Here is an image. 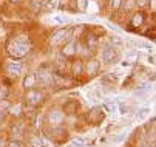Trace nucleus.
I'll use <instances>...</instances> for the list:
<instances>
[{
    "mask_svg": "<svg viewBox=\"0 0 156 147\" xmlns=\"http://www.w3.org/2000/svg\"><path fill=\"white\" fill-rule=\"evenodd\" d=\"M20 110H22V106H20V104H17L16 107L11 109V113H12L14 116H19V115H20Z\"/></svg>",
    "mask_w": 156,
    "mask_h": 147,
    "instance_id": "18",
    "label": "nucleus"
},
{
    "mask_svg": "<svg viewBox=\"0 0 156 147\" xmlns=\"http://www.w3.org/2000/svg\"><path fill=\"white\" fill-rule=\"evenodd\" d=\"M42 98H43V95L39 93L37 90H31V91L27 93V101L31 104V106H37L39 102H42Z\"/></svg>",
    "mask_w": 156,
    "mask_h": 147,
    "instance_id": "7",
    "label": "nucleus"
},
{
    "mask_svg": "<svg viewBox=\"0 0 156 147\" xmlns=\"http://www.w3.org/2000/svg\"><path fill=\"white\" fill-rule=\"evenodd\" d=\"M36 74H28L27 77H25V81H23V85L27 87V88H33L34 85H36Z\"/></svg>",
    "mask_w": 156,
    "mask_h": 147,
    "instance_id": "10",
    "label": "nucleus"
},
{
    "mask_svg": "<svg viewBox=\"0 0 156 147\" xmlns=\"http://www.w3.org/2000/svg\"><path fill=\"white\" fill-rule=\"evenodd\" d=\"M83 144H85V139L83 138H77V139H74L71 142V147H83Z\"/></svg>",
    "mask_w": 156,
    "mask_h": 147,
    "instance_id": "16",
    "label": "nucleus"
},
{
    "mask_svg": "<svg viewBox=\"0 0 156 147\" xmlns=\"http://www.w3.org/2000/svg\"><path fill=\"white\" fill-rule=\"evenodd\" d=\"M136 5V0H128V2H127V5H125V8L127 9H131L133 6H135Z\"/></svg>",
    "mask_w": 156,
    "mask_h": 147,
    "instance_id": "22",
    "label": "nucleus"
},
{
    "mask_svg": "<svg viewBox=\"0 0 156 147\" xmlns=\"http://www.w3.org/2000/svg\"><path fill=\"white\" fill-rule=\"evenodd\" d=\"M148 62H150V64H153V62H154V57L151 56V57H148Z\"/></svg>",
    "mask_w": 156,
    "mask_h": 147,
    "instance_id": "26",
    "label": "nucleus"
},
{
    "mask_svg": "<svg viewBox=\"0 0 156 147\" xmlns=\"http://www.w3.org/2000/svg\"><path fill=\"white\" fill-rule=\"evenodd\" d=\"M8 147H20V144H19V142H9Z\"/></svg>",
    "mask_w": 156,
    "mask_h": 147,
    "instance_id": "25",
    "label": "nucleus"
},
{
    "mask_svg": "<svg viewBox=\"0 0 156 147\" xmlns=\"http://www.w3.org/2000/svg\"><path fill=\"white\" fill-rule=\"evenodd\" d=\"M142 23H144V16H142V13H136L135 16H133V19H131V25L139 27V25H142Z\"/></svg>",
    "mask_w": 156,
    "mask_h": 147,
    "instance_id": "11",
    "label": "nucleus"
},
{
    "mask_svg": "<svg viewBox=\"0 0 156 147\" xmlns=\"http://www.w3.org/2000/svg\"><path fill=\"white\" fill-rule=\"evenodd\" d=\"M148 112H150L148 109H142V110H141V113H139V116H144V115H147Z\"/></svg>",
    "mask_w": 156,
    "mask_h": 147,
    "instance_id": "24",
    "label": "nucleus"
},
{
    "mask_svg": "<svg viewBox=\"0 0 156 147\" xmlns=\"http://www.w3.org/2000/svg\"><path fill=\"white\" fill-rule=\"evenodd\" d=\"M99 62L98 60H90L88 62V65H87V73L88 74H94L96 71H98V68H99Z\"/></svg>",
    "mask_w": 156,
    "mask_h": 147,
    "instance_id": "9",
    "label": "nucleus"
},
{
    "mask_svg": "<svg viewBox=\"0 0 156 147\" xmlns=\"http://www.w3.org/2000/svg\"><path fill=\"white\" fill-rule=\"evenodd\" d=\"M70 34H71V31L70 30H60V31H57L51 39H50V45H59V44H62V42H65V40H68L70 39Z\"/></svg>",
    "mask_w": 156,
    "mask_h": 147,
    "instance_id": "3",
    "label": "nucleus"
},
{
    "mask_svg": "<svg viewBox=\"0 0 156 147\" xmlns=\"http://www.w3.org/2000/svg\"><path fill=\"white\" fill-rule=\"evenodd\" d=\"M104 109H105V110H108L110 113H115V112H116V106H110V104H105Z\"/></svg>",
    "mask_w": 156,
    "mask_h": 147,
    "instance_id": "21",
    "label": "nucleus"
},
{
    "mask_svg": "<svg viewBox=\"0 0 156 147\" xmlns=\"http://www.w3.org/2000/svg\"><path fill=\"white\" fill-rule=\"evenodd\" d=\"M14 40H19V42H27V44H30V40H28V36L25 34H22V36H17Z\"/></svg>",
    "mask_w": 156,
    "mask_h": 147,
    "instance_id": "20",
    "label": "nucleus"
},
{
    "mask_svg": "<svg viewBox=\"0 0 156 147\" xmlns=\"http://www.w3.org/2000/svg\"><path fill=\"white\" fill-rule=\"evenodd\" d=\"M82 71H83V64H82V60H76L74 64H73V74L79 76V74H82Z\"/></svg>",
    "mask_w": 156,
    "mask_h": 147,
    "instance_id": "12",
    "label": "nucleus"
},
{
    "mask_svg": "<svg viewBox=\"0 0 156 147\" xmlns=\"http://www.w3.org/2000/svg\"><path fill=\"white\" fill-rule=\"evenodd\" d=\"M42 125V116H37L36 118V127H40Z\"/></svg>",
    "mask_w": 156,
    "mask_h": 147,
    "instance_id": "23",
    "label": "nucleus"
},
{
    "mask_svg": "<svg viewBox=\"0 0 156 147\" xmlns=\"http://www.w3.org/2000/svg\"><path fill=\"white\" fill-rule=\"evenodd\" d=\"M87 6H88V0H77V9L80 13H83L87 9Z\"/></svg>",
    "mask_w": 156,
    "mask_h": 147,
    "instance_id": "15",
    "label": "nucleus"
},
{
    "mask_svg": "<svg viewBox=\"0 0 156 147\" xmlns=\"http://www.w3.org/2000/svg\"><path fill=\"white\" fill-rule=\"evenodd\" d=\"M8 53L11 57L14 59H20L30 53V44L27 42H19V40H12L11 45L8 47Z\"/></svg>",
    "mask_w": 156,
    "mask_h": 147,
    "instance_id": "1",
    "label": "nucleus"
},
{
    "mask_svg": "<svg viewBox=\"0 0 156 147\" xmlns=\"http://www.w3.org/2000/svg\"><path fill=\"white\" fill-rule=\"evenodd\" d=\"M9 2H11V3H14V5H16V3H19V0H9Z\"/></svg>",
    "mask_w": 156,
    "mask_h": 147,
    "instance_id": "28",
    "label": "nucleus"
},
{
    "mask_svg": "<svg viewBox=\"0 0 156 147\" xmlns=\"http://www.w3.org/2000/svg\"><path fill=\"white\" fill-rule=\"evenodd\" d=\"M22 70H23V64H22V62H19V60L9 62V64L6 65L8 74H11V76H14V77H17L19 74H22Z\"/></svg>",
    "mask_w": 156,
    "mask_h": 147,
    "instance_id": "5",
    "label": "nucleus"
},
{
    "mask_svg": "<svg viewBox=\"0 0 156 147\" xmlns=\"http://www.w3.org/2000/svg\"><path fill=\"white\" fill-rule=\"evenodd\" d=\"M77 48V45H76V42L74 40H68L66 44L63 45V48H62V54L63 56H66V57H70V56H74L76 54V50Z\"/></svg>",
    "mask_w": 156,
    "mask_h": 147,
    "instance_id": "6",
    "label": "nucleus"
},
{
    "mask_svg": "<svg viewBox=\"0 0 156 147\" xmlns=\"http://www.w3.org/2000/svg\"><path fill=\"white\" fill-rule=\"evenodd\" d=\"M122 5V0H111V8L113 9H119Z\"/></svg>",
    "mask_w": 156,
    "mask_h": 147,
    "instance_id": "17",
    "label": "nucleus"
},
{
    "mask_svg": "<svg viewBox=\"0 0 156 147\" xmlns=\"http://www.w3.org/2000/svg\"><path fill=\"white\" fill-rule=\"evenodd\" d=\"M43 2H45V0H33V2H31V8H33V11H39V9L42 8Z\"/></svg>",
    "mask_w": 156,
    "mask_h": 147,
    "instance_id": "14",
    "label": "nucleus"
},
{
    "mask_svg": "<svg viewBox=\"0 0 156 147\" xmlns=\"http://www.w3.org/2000/svg\"><path fill=\"white\" fill-rule=\"evenodd\" d=\"M56 22H59V23H68V22H70V19H68V17L57 16V17H56Z\"/></svg>",
    "mask_w": 156,
    "mask_h": 147,
    "instance_id": "19",
    "label": "nucleus"
},
{
    "mask_svg": "<svg viewBox=\"0 0 156 147\" xmlns=\"http://www.w3.org/2000/svg\"><path fill=\"white\" fill-rule=\"evenodd\" d=\"M31 145H33V147H42V145H43V139L36 135V136L31 138Z\"/></svg>",
    "mask_w": 156,
    "mask_h": 147,
    "instance_id": "13",
    "label": "nucleus"
},
{
    "mask_svg": "<svg viewBox=\"0 0 156 147\" xmlns=\"http://www.w3.org/2000/svg\"><path fill=\"white\" fill-rule=\"evenodd\" d=\"M101 57H102L104 64H113L115 59H116V50H115V47L113 45H105L102 48Z\"/></svg>",
    "mask_w": 156,
    "mask_h": 147,
    "instance_id": "2",
    "label": "nucleus"
},
{
    "mask_svg": "<svg viewBox=\"0 0 156 147\" xmlns=\"http://www.w3.org/2000/svg\"><path fill=\"white\" fill-rule=\"evenodd\" d=\"M36 81H39L40 84H43V85H48V84L53 82V76L48 71H39L36 74Z\"/></svg>",
    "mask_w": 156,
    "mask_h": 147,
    "instance_id": "8",
    "label": "nucleus"
},
{
    "mask_svg": "<svg viewBox=\"0 0 156 147\" xmlns=\"http://www.w3.org/2000/svg\"><path fill=\"white\" fill-rule=\"evenodd\" d=\"M2 121H3V113L0 112V122H2Z\"/></svg>",
    "mask_w": 156,
    "mask_h": 147,
    "instance_id": "27",
    "label": "nucleus"
},
{
    "mask_svg": "<svg viewBox=\"0 0 156 147\" xmlns=\"http://www.w3.org/2000/svg\"><path fill=\"white\" fill-rule=\"evenodd\" d=\"M63 118H65V115H63V112L59 110V109L51 110L50 115H48V121H50V124L53 125V127H57V125H60V124L63 122Z\"/></svg>",
    "mask_w": 156,
    "mask_h": 147,
    "instance_id": "4",
    "label": "nucleus"
}]
</instances>
